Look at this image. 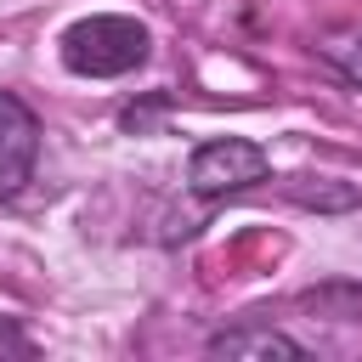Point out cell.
Returning a JSON list of instances; mask_svg holds the SVG:
<instances>
[{
  "instance_id": "obj_2",
  "label": "cell",
  "mask_w": 362,
  "mask_h": 362,
  "mask_svg": "<svg viewBox=\"0 0 362 362\" xmlns=\"http://www.w3.org/2000/svg\"><path fill=\"white\" fill-rule=\"evenodd\" d=\"M272 175V153L249 136H215V141H198L192 158H187V192L204 198V204H221L255 181Z\"/></svg>"
},
{
  "instance_id": "obj_5",
  "label": "cell",
  "mask_w": 362,
  "mask_h": 362,
  "mask_svg": "<svg viewBox=\"0 0 362 362\" xmlns=\"http://www.w3.org/2000/svg\"><path fill=\"white\" fill-rule=\"evenodd\" d=\"M294 204H305V209H317V215H339V209H356L362 204V187H351V181H334V175H288V187H283Z\"/></svg>"
},
{
  "instance_id": "obj_4",
  "label": "cell",
  "mask_w": 362,
  "mask_h": 362,
  "mask_svg": "<svg viewBox=\"0 0 362 362\" xmlns=\"http://www.w3.org/2000/svg\"><path fill=\"white\" fill-rule=\"evenodd\" d=\"M209 356H305V345L283 328H266V322H238V328H221L204 339Z\"/></svg>"
},
{
  "instance_id": "obj_9",
  "label": "cell",
  "mask_w": 362,
  "mask_h": 362,
  "mask_svg": "<svg viewBox=\"0 0 362 362\" xmlns=\"http://www.w3.org/2000/svg\"><path fill=\"white\" fill-rule=\"evenodd\" d=\"M153 113H164V96H147L141 107H124V113H119V124H124L130 136H141V130L153 124Z\"/></svg>"
},
{
  "instance_id": "obj_1",
  "label": "cell",
  "mask_w": 362,
  "mask_h": 362,
  "mask_svg": "<svg viewBox=\"0 0 362 362\" xmlns=\"http://www.w3.org/2000/svg\"><path fill=\"white\" fill-rule=\"evenodd\" d=\"M57 57H62V68L79 74V79H124V74H136V68L153 57V34H147L141 17L90 11V17H79V23L62 28Z\"/></svg>"
},
{
  "instance_id": "obj_3",
  "label": "cell",
  "mask_w": 362,
  "mask_h": 362,
  "mask_svg": "<svg viewBox=\"0 0 362 362\" xmlns=\"http://www.w3.org/2000/svg\"><path fill=\"white\" fill-rule=\"evenodd\" d=\"M40 164V119L23 96L0 90V204H11Z\"/></svg>"
},
{
  "instance_id": "obj_8",
  "label": "cell",
  "mask_w": 362,
  "mask_h": 362,
  "mask_svg": "<svg viewBox=\"0 0 362 362\" xmlns=\"http://www.w3.org/2000/svg\"><path fill=\"white\" fill-rule=\"evenodd\" d=\"M0 356H34V339L23 334L17 317H0Z\"/></svg>"
},
{
  "instance_id": "obj_7",
  "label": "cell",
  "mask_w": 362,
  "mask_h": 362,
  "mask_svg": "<svg viewBox=\"0 0 362 362\" xmlns=\"http://www.w3.org/2000/svg\"><path fill=\"white\" fill-rule=\"evenodd\" d=\"M322 57H328L351 85H362V40H328V45H322Z\"/></svg>"
},
{
  "instance_id": "obj_6",
  "label": "cell",
  "mask_w": 362,
  "mask_h": 362,
  "mask_svg": "<svg viewBox=\"0 0 362 362\" xmlns=\"http://www.w3.org/2000/svg\"><path fill=\"white\" fill-rule=\"evenodd\" d=\"M305 311H322L334 322H356L362 317V283H322V288H305L300 294Z\"/></svg>"
}]
</instances>
